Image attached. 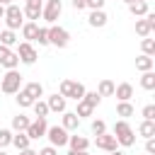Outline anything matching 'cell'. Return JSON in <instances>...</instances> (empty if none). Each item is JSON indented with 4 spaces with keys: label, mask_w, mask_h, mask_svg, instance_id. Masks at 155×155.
Segmentation results:
<instances>
[{
    "label": "cell",
    "mask_w": 155,
    "mask_h": 155,
    "mask_svg": "<svg viewBox=\"0 0 155 155\" xmlns=\"http://www.w3.org/2000/svg\"><path fill=\"white\" fill-rule=\"evenodd\" d=\"M111 136L116 138V143H119L121 148H131V145H136V133H133V128H131V124H128L126 119H119V121L114 124Z\"/></svg>",
    "instance_id": "obj_1"
},
{
    "label": "cell",
    "mask_w": 155,
    "mask_h": 155,
    "mask_svg": "<svg viewBox=\"0 0 155 155\" xmlns=\"http://www.w3.org/2000/svg\"><path fill=\"white\" fill-rule=\"evenodd\" d=\"M5 29H10V31H17V29H22V24H24V12H22V7L19 5H7L5 7Z\"/></svg>",
    "instance_id": "obj_2"
},
{
    "label": "cell",
    "mask_w": 155,
    "mask_h": 155,
    "mask_svg": "<svg viewBox=\"0 0 155 155\" xmlns=\"http://www.w3.org/2000/svg\"><path fill=\"white\" fill-rule=\"evenodd\" d=\"M85 85L82 82H75V80H61V87H58V94L61 97H70L75 102H80L85 97Z\"/></svg>",
    "instance_id": "obj_3"
},
{
    "label": "cell",
    "mask_w": 155,
    "mask_h": 155,
    "mask_svg": "<svg viewBox=\"0 0 155 155\" xmlns=\"http://www.w3.org/2000/svg\"><path fill=\"white\" fill-rule=\"evenodd\" d=\"M0 90H2L5 94H17V92L22 90V75H19L17 70H7V73L2 75V80H0Z\"/></svg>",
    "instance_id": "obj_4"
},
{
    "label": "cell",
    "mask_w": 155,
    "mask_h": 155,
    "mask_svg": "<svg viewBox=\"0 0 155 155\" xmlns=\"http://www.w3.org/2000/svg\"><path fill=\"white\" fill-rule=\"evenodd\" d=\"M48 44L56 46V48H65V46L70 44V34H68V29L51 24V27H48Z\"/></svg>",
    "instance_id": "obj_5"
},
{
    "label": "cell",
    "mask_w": 155,
    "mask_h": 155,
    "mask_svg": "<svg viewBox=\"0 0 155 155\" xmlns=\"http://www.w3.org/2000/svg\"><path fill=\"white\" fill-rule=\"evenodd\" d=\"M61 12H63V2L61 0H46V5L41 7V19L48 22V27H51L61 17Z\"/></svg>",
    "instance_id": "obj_6"
},
{
    "label": "cell",
    "mask_w": 155,
    "mask_h": 155,
    "mask_svg": "<svg viewBox=\"0 0 155 155\" xmlns=\"http://www.w3.org/2000/svg\"><path fill=\"white\" fill-rule=\"evenodd\" d=\"M44 138H48V145H53V148L68 145V131H65L63 126H48Z\"/></svg>",
    "instance_id": "obj_7"
},
{
    "label": "cell",
    "mask_w": 155,
    "mask_h": 155,
    "mask_svg": "<svg viewBox=\"0 0 155 155\" xmlns=\"http://www.w3.org/2000/svg\"><path fill=\"white\" fill-rule=\"evenodd\" d=\"M15 53L19 56V63H24V65H34V63H36V58H39V56H36V48H34L29 41H22V44H19V48H17Z\"/></svg>",
    "instance_id": "obj_8"
},
{
    "label": "cell",
    "mask_w": 155,
    "mask_h": 155,
    "mask_svg": "<svg viewBox=\"0 0 155 155\" xmlns=\"http://www.w3.org/2000/svg\"><path fill=\"white\" fill-rule=\"evenodd\" d=\"M46 128H48L46 119H34L24 133L29 136V140H39V138H44V136H46Z\"/></svg>",
    "instance_id": "obj_9"
},
{
    "label": "cell",
    "mask_w": 155,
    "mask_h": 155,
    "mask_svg": "<svg viewBox=\"0 0 155 155\" xmlns=\"http://www.w3.org/2000/svg\"><path fill=\"white\" fill-rule=\"evenodd\" d=\"M41 7H44V2H41V0H24L22 12H24L27 22H36V19L41 17Z\"/></svg>",
    "instance_id": "obj_10"
},
{
    "label": "cell",
    "mask_w": 155,
    "mask_h": 155,
    "mask_svg": "<svg viewBox=\"0 0 155 155\" xmlns=\"http://www.w3.org/2000/svg\"><path fill=\"white\" fill-rule=\"evenodd\" d=\"M94 145H97L99 150H104V153H111V150L119 148V143H116V138H114L111 133H102V136H97V138H94Z\"/></svg>",
    "instance_id": "obj_11"
},
{
    "label": "cell",
    "mask_w": 155,
    "mask_h": 155,
    "mask_svg": "<svg viewBox=\"0 0 155 155\" xmlns=\"http://www.w3.org/2000/svg\"><path fill=\"white\" fill-rule=\"evenodd\" d=\"M114 97H116L119 102H131V97H133V85H131V82L116 85V87H114Z\"/></svg>",
    "instance_id": "obj_12"
},
{
    "label": "cell",
    "mask_w": 155,
    "mask_h": 155,
    "mask_svg": "<svg viewBox=\"0 0 155 155\" xmlns=\"http://www.w3.org/2000/svg\"><path fill=\"white\" fill-rule=\"evenodd\" d=\"M46 107H48V111L63 114V111H65V97H61V94L56 92V94H51V97L46 99Z\"/></svg>",
    "instance_id": "obj_13"
},
{
    "label": "cell",
    "mask_w": 155,
    "mask_h": 155,
    "mask_svg": "<svg viewBox=\"0 0 155 155\" xmlns=\"http://www.w3.org/2000/svg\"><path fill=\"white\" fill-rule=\"evenodd\" d=\"M61 126H63L68 133H70V131H78V126H80V119H78V114H75V111H63Z\"/></svg>",
    "instance_id": "obj_14"
},
{
    "label": "cell",
    "mask_w": 155,
    "mask_h": 155,
    "mask_svg": "<svg viewBox=\"0 0 155 155\" xmlns=\"http://www.w3.org/2000/svg\"><path fill=\"white\" fill-rule=\"evenodd\" d=\"M29 124H31V119H29L27 114H17V116H12V131H15V133H24V131L29 128Z\"/></svg>",
    "instance_id": "obj_15"
},
{
    "label": "cell",
    "mask_w": 155,
    "mask_h": 155,
    "mask_svg": "<svg viewBox=\"0 0 155 155\" xmlns=\"http://www.w3.org/2000/svg\"><path fill=\"white\" fill-rule=\"evenodd\" d=\"M68 145H70V150H75V153H80V150H87L90 148V140L85 138V136H68Z\"/></svg>",
    "instance_id": "obj_16"
},
{
    "label": "cell",
    "mask_w": 155,
    "mask_h": 155,
    "mask_svg": "<svg viewBox=\"0 0 155 155\" xmlns=\"http://www.w3.org/2000/svg\"><path fill=\"white\" fill-rule=\"evenodd\" d=\"M128 12L138 19V17H145L150 10H148V0H136V2H131L128 5Z\"/></svg>",
    "instance_id": "obj_17"
},
{
    "label": "cell",
    "mask_w": 155,
    "mask_h": 155,
    "mask_svg": "<svg viewBox=\"0 0 155 155\" xmlns=\"http://www.w3.org/2000/svg\"><path fill=\"white\" fill-rule=\"evenodd\" d=\"M107 19H109V17H107V12H104V10H92V12H90V17H87L90 27H94V29H97V27H104V24H107Z\"/></svg>",
    "instance_id": "obj_18"
},
{
    "label": "cell",
    "mask_w": 155,
    "mask_h": 155,
    "mask_svg": "<svg viewBox=\"0 0 155 155\" xmlns=\"http://www.w3.org/2000/svg\"><path fill=\"white\" fill-rule=\"evenodd\" d=\"M19 31H22V39L31 44V41L36 39V31H39V24H36V22H24Z\"/></svg>",
    "instance_id": "obj_19"
},
{
    "label": "cell",
    "mask_w": 155,
    "mask_h": 155,
    "mask_svg": "<svg viewBox=\"0 0 155 155\" xmlns=\"http://www.w3.org/2000/svg\"><path fill=\"white\" fill-rule=\"evenodd\" d=\"M22 90H24V92H27V94H29V97H31L34 102L44 97V85H41V82H36V80H34V82H27V85H24Z\"/></svg>",
    "instance_id": "obj_20"
},
{
    "label": "cell",
    "mask_w": 155,
    "mask_h": 155,
    "mask_svg": "<svg viewBox=\"0 0 155 155\" xmlns=\"http://www.w3.org/2000/svg\"><path fill=\"white\" fill-rule=\"evenodd\" d=\"M114 87H116V85H114L111 80H107V78H104V80H99V85H97V90H94V92H97L99 97H114Z\"/></svg>",
    "instance_id": "obj_21"
},
{
    "label": "cell",
    "mask_w": 155,
    "mask_h": 155,
    "mask_svg": "<svg viewBox=\"0 0 155 155\" xmlns=\"http://www.w3.org/2000/svg\"><path fill=\"white\" fill-rule=\"evenodd\" d=\"M150 31H153V27H150L148 17H138V19H136V34L145 39V36H150Z\"/></svg>",
    "instance_id": "obj_22"
},
{
    "label": "cell",
    "mask_w": 155,
    "mask_h": 155,
    "mask_svg": "<svg viewBox=\"0 0 155 155\" xmlns=\"http://www.w3.org/2000/svg\"><path fill=\"white\" fill-rule=\"evenodd\" d=\"M153 68H155V61H153L150 56H143V53H140V56L136 58V70L148 73V70H153Z\"/></svg>",
    "instance_id": "obj_23"
},
{
    "label": "cell",
    "mask_w": 155,
    "mask_h": 155,
    "mask_svg": "<svg viewBox=\"0 0 155 155\" xmlns=\"http://www.w3.org/2000/svg\"><path fill=\"white\" fill-rule=\"evenodd\" d=\"M138 133H140L145 140H148V138H155V121H145V119H143V121L138 124Z\"/></svg>",
    "instance_id": "obj_24"
},
{
    "label": "cell",
    "mask_w": 155,
    "mask_h": 155,
    "mask_svg": "<svg viewBox=\"0 0 155 155\" xmlns=\"http://www.w3.org/2000/svg\"><path fill=\"white\" fill-rule=\"evenodd\" d=\"M31 109H34V116H36V119H46V116H48V114H51V111H48V107H46V102H44V99H36V102H34V104H31Z\"/></svg>",
    "instance_id": "obj_25"
},
{
    "label": "cell",
    "mask_w": 155,
    "mask_h": 155,
    "mask_svg": "<svg viewBox=\"0 0 155 155\" xmlns=\"http://www.w3.org/2000/svg\"><path fill=\"white\" fill-rule=\"evenodd\" d=\"M29 136L27 133H12V145L17 148V150H24V148H29Z\"/></svg>",
    "instance_id": "obj_26"
},
{
    "label": "cell",
    "mask_w": 155,
    "mask_h": 155,
    "mask_svg": "<svg viewBox=\"0 0 155 155\" xmlns=\"http://www.w3.org/2000/svg\"><path fill=\"white\" fill-rule=\"evenodd\" d=\"M140 87H143V90H148V92H150V90H155V73H153V70H148V73H143V75H140Z\"/></svg>",
    "instance_id": "obj_27"
},
{
    "label": "cell",
    "mask_w": 155,
    "mask_h": 155,
    "mask_svg": "<svg viewBox=\"0 0 155 155\" xmlns=\"http://www.w3.org/2000/svg\"><path fill=\"white\" fill-rule=\"evenodd\" d=\"M0 44H2V46H7V48H10V46H15V44H17V34H15V31H10V29H2V31H0Z\"/></svg>",
    "instance_id": "obj_28"
},
{
    "label": "cell",
    "mask_w": 155,
    "mask_h": 155,
    "mask_svg": "<svg viewBox=\"0 0 155 155\" xmlns=\"http://www.w3.org/2000/svg\"><path fill=\"white\" fill-rule=\"evenodd\" d=\"M116 114H119L121 119L133 116V104H131V102H119V104H116Z\"/></svg>",
    "instance_id": "obj_29"
},
{
    "label": "cell",
    "mask_w": 155,
    "mask_h": 155,
    "mask_svg": "<svg viewBox=\"0 0 155 155\" xmlns=\"http://www.w3.org/2000/svg\"><path fill=\"white\" fill-rule=\"evenodd\" d=\"M140 48H143V56H155V39H150V36H145L143 41H140Z\"/></svg>",
    "instance_id": "obj_30"
},
{
    "label": "cell",
    "mask_w": 155,
    "mask_h": 155,
    "mask_svg": "<svg viewBox=\"0 0 155 155\" xmlns=\"http://www.w3.org/2000/svg\"><path fill=\"white\" fill-rule=\"evenodd\" d=\"M0 65H5L7 70H17V65H19V56H17L15 51H10V53H7V58H5Z\"/></svg>",
    "instance_id": "obj_31"
},
{
    "label": "cell",
    "mask_w": 155,
    "mask_h": 155,
    "mask_svg": "<svg viewBox=\"0 0 155 155\" xmlns=\"http://www.w3.org/2000/svg\"><path fill=\"white\" fill-rule=\"evenodd\" d=\"M92 111H94V107H90L85 99H80V102H78V109H75L78 119H82V116H92Z\"/></svg>",
    "instance_id": "obj_32"
},
{
    "label": "cell",
    "mask_w": 155,
    "mask_h": 155,
    "mask_svg": "<svg viewBox=\"0 0 155 155\" xmlns=\"http://www.w3.org/2000/svg\"><path fill=\"white\" fill-rule=\"evenodd\" d=\"M15 99H17V104H19L22 109H27V107H31V104H34V99H31V97H29V94H27L24 90H19Z\"/></svg>",
    "instance_id": "obj_33"
},
{
    "label": "cell",
    "mask_w": 155,
    "mask_h": 155,
    "mask_svg": "<svg viewBox=\"0 0 155 155\" xmlns=\"http://www.w3.org/2000/svg\"><path fill=\"white\" fill-rule=\"evenodd\" d=\"M12 145V131L10 128H0V150Z\"/></svg>",
    "instance_id": "obj_34"
},
{
    "label": "cell",
    "mask_w": 155,
    "mask_h": 155,
    "mask_svg": "<svg viewBox=\"0 0 155 155\" xmlns=\"http://www.w3.org/2000/svg\"><path fill=\"white\" fill-rule=\"evenodd\" d=\"M34 41H39V46H48V27H39Z\"/></svg>",
    "instance_id": "obj_35"
},
{
    "label": "cell",
    "mask_w": 155,
    "mask_h": 155,
    "mask_svg": "<svg viewBox=\"0 0 155 155\" xmlns=\"http://www.w3.org/2000/svg\"><path fill=\"white\" fill-rule=\"evenodd\" d=\"M90 128H92V133H94V136H102V133H107V124H104L102 119H94V121L90 124Z\"/></svg>",
    "instance_id": "obj_36"
},
{
    "label": "cell",
    "mask_w": 155,
    "mask_h": 155,
    "mask_svg": "<svg viewBox=\"0 0 155 155\" xmlns=\"http://www.w3.org/2000/svg\"><path fill=\"white\" fill-rule=\"evenodd\" d=\"M90 107H99V102H102V97L97 94V92H85V97H82Z\"/></svg>",
    "instance_id": "obj_37"
},
{
    "label": "cell",
    "mask_w": 155,
    "mask_h": 155,
    "mask_svg": "<svg viewBox=\"0 0 155 155\" xmlns=\"http://www.w3.org/2000/svg\"><path fill=\"white\" fill-rule=\"evenodd\" d=\"M140 114H143V119H145V121H155V104H145Z\"/></svg>",
    "instance_id": "obj_38"
},
{
    "label": "cell",
    "mask_w": 155,
    "mask_h": 155,
    "mask_svg": "<svg viewBox=\"0 0 155 155\" xmlns=\"http://www.w3.org/2000/svg\"><path fill=\"white\" fill-rule=\"evenodd\" d=\"M104 2L107 0H85V7H90V10H104Z\"/></svg>",
    "instance_id": "obj_39"
},
{
    "label": "cell",
    "mask_w": 155,
    "mask_h": 155,
    "mask_svg": "<svg viewBox=\"0 0 155 155\" xmlns=\"http://www.w3.org/2000/svg\"><path fill=\"white\" fill-rule=\"evenodd\" d=\"M145 155H155V138L145 140Z\"/></svg>",
    "instance_id": "obj_40"
},
{
    "label": "cell",
    "mask_w": 155,
    "mask_h": 155,
    "mask_svg": "<svg viewBox=\"0 0 155 155\" xmlns=\"http://www.w3.org/2000/svg\"><path fill=\"white\" fill-rule=\"evenodd\" d=\"M36 155H58V148H53V145H46V148H41Z\"/></svg>",
    "instance_id": "obj_41"
},
{
    "label": "cell",
    "mask_w": 155,
    "mask_h": 155,
    "mask_svg": "<svg viewBox=\"0 0 155 155\" xmlns=\"http://www.w3.org/2000/svg\"><path fill=\"white\" fill-rule=\"evenodd\" d=\"M10 51H12V48H7V46H2V44H0V63L7 58V53H10Z\"/></svg>",
    "instance_id": "obj_42"
},
{
    "label": "cell",
    "mask_w": 155,
    "mask_h": 155,
    "mask_svg": "<svg viewBox=\"0 0 155 155\" xmlns=\"http://www.w3.org/2000/svg\"><path fill=\"white\" fill-rule=\"evenodd\" d=\"M70 5H73L75 10H85V0H70Z\"/></svg>",
    "instance_id": "obj_43"
},
{
    "label": "cell",
    "mask_w": 155,
    "mask_h": 155,
    "mask_svg": "<svg viewBox=\"0 0 155 155\" xmlns=\"http://www.w3.org/2000/svg\"><path fill=\"white\" fill-rule=\"evenodd\" d=\"M19 155H36V150H31V148H24V150H19Z\"/></svg>",
    "instance_id": "obj_44"
},
{
    "label": "cell",
    "mask_w": 155,
    "mask_h": 155,
    "mask_svg": "<svg viewBox=\"0 0 155 155\" xmlns=\"http://www.w3.org/2000/svg\"><path fill=\"white\" fill-rule=\"evenodd\" d=\"M68 155H90V153H87V150H80V153H75V150H70Z\"/></svg>",
    "instance_id": "obj_45"
},
{
    "label": "cell",
    "mask_w": 155,
    "mask_h": 155,
    "mask_svg": "<svg viewBox=\"0 0 155 155\" xmlns=\"http://www.w3.org/2000/svg\"><path fill=\"white\" fill-rule=\"evenodd\" d=\"M109 155H126V153H124V150H119V148H116V150H111V153H109Z\"/></svg>",
    "instance_id": "obj_46"
},
{
    "label": "cell",
    "mask_w": 155,
    "mask_h": 155,
    "mask_svg": "<svg viewBox=\"0 0 155 155\" xmlns=\"http://www.w3.org/2000/svg\"><path fill=\"white\" fill-rule=\"evenodd\" d=\"M12 2H15V0H0V5H2V7H7V5H12Z\"/></svg>",
    "instance_id": "obj_47"
},
{
    "label": "cell",
    "mask_w": 155,
    "mask_h": 155,
    "mask_svg": "<svg viewBox=\"0 0 155 155\" xmlns=\"http://www.w3.org/2000/svg\"><path fill=\"white\" fill-rule=\"evenodd\" d=\"M2 17H5V7L0 5V19H2Z\"/></svg>",
    "instance_id": "obj_48"
},
{
    "label": "cell",
    "mask_w": 155,
    "mask_h": 155,
    "mask_svg": "<svg viewBox=\"0 0 155 155\" xmlns=\"http://www.w3.org/2000/svg\"><path fill=\"white\" fill-rule=\"evenodd\" d=\"M0 155H7V153H5V150H0Z\"/></svg>",
    "instance_id": "obj_49"
},
{
    "label": "cell",
    "mask_w": 155,
    "mask_h": 155,
    "mask_svg": "<svg viewBox=\"0 0 155 155\" xmlns=\"http://www.w3.org/2000/svg\"><path fill=\"white\" fill-rule=\"evenodd\" d=\"M41 2H44V0H41Z\"/></svg>",
    "instance_id": "obj_50"
},
{
    "label": "cell",
    "mask_w": 155,
    "mask_h": 155,
    "mask_svg": "<svg viewBox=\"0 0 155 155\" xmlns=\"http://www.w3.org/2000/svg\"><path fill=\"white\" fill-rule=\"evenodd\" d=\"M0 31H2V29H0Z\"/></svg>",
    "instance_id": "obj_51"
},
{
    "label": "cell",
    "mask_w": 155,
    "mask_h": 155,
    "mask_svg": "<svg viewBox=\"0 0 155 155\" xmlns=\"http://www.w3.org/2000/svg\"><path fill=\"white\" fill-rule=\"evenodd\" d=\"M143 155H145V153H143Z\"/></svg>",
    "instance_id": "obj_52"
}]
</instances>
